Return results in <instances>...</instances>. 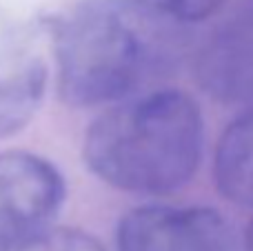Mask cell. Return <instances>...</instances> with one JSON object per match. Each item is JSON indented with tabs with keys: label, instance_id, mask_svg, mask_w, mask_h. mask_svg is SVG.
<instances>
[{
	"label": "cell",
	"instance_id": "5b68a950",
	"mask_svg": "<svg viewBox=\"0 0 253 251\" xmlns=\"http://www.w3.org/2000/svg\"><path fill=\"white\" fill-rule=\"evenodd\" d=\"M202 91L224 105H253V9L220 22L193 53Z\"/></svg>",
	"mask_w": 253,
	"mask_h": 251
},
{
	"label": "cell",
	"instance_id": "ba28073f",
	"mask_svg": "<svg viewBox=\"0 0 253 251\" xmlns=\"http://www.w3.org/2000/svg\"><path fill=\"white\" fill-rule=\"evenodd\" d=\"M27 251H107L91 234L76 227H53Z\"/></svg>",
	"mask_w": 253,
	"mask_h": 251
},
{
	"label": "cell",
	"instance_id": "6da1fadb",
	"mask_svg": "<svg viewBox=\"0 0 253 251\" xmlns=\"http://www.w3.org/2000/svg\"><path fill=\"white\" fill-rule=\"evenodd\" d=\"M44 27L58 96L76 109L107 107L149 89L191 44V25L158 0H78Z\"/></svg>",
	"mask_w": 253,
	"mask_h": 251
},
{
	"label": "cell",
	"instance_id": "8992f818",
	"mask_svg": "<svg viewBox=\"0 0 253 251\" xmlns=\"http://www.w3.org/2000/svg\"><path fill=\"white\" fill-rule=\"evenodd\" d=\"M49 69L36 36L0 18V140L20 133L42 105Z\"/></svg>",
	"mask_w": 253,
	"mask_h": 251
},
{
	"label": "cell",
	"instance_id": "30bf717a",
	"mask_svg": "<svg viewBox=\"0 0 253 251\" xmlns=\"http://www.w3.org/2000/svg\"><path fill=\"white\" fill-rule=\"evenodd\" d=\"M245 249L253 251V218L249 225H247V231H245Z\"/></svg>",
	"mask_w": 253,
	"mask_h": 251
},
{
	"label": "cell",
	"instance_id": "277c9868",
	"mask_svg": "<svg viewBox=\"0 0 253 251\" xmlns=\"http://www.w3.org/2000/svg\"><path fill=\"white\" fill-rule=\"evenodd\" d=\"M118 251H233L222 213L205 205H142L116 229Z\"/></svg>",
	"mask_w": 253,
	"mask_h": 251
},
{
	"label": "cell",
	"instance_id": "7a4b0ae2",
	"mask_svg": "<svg viewBox=\"0 0 253 251\" xmlns=\"http://www.w3.org/2000/svg\"><path fill=\"white\" fill-rule=\"evenodd\" d=\"M205 149V118L191 93L144 89L102 107L83 140L87 169L125 194L169 196L193 180Z\"/></svg>",
	"mask_w": 253,
	"mask_h": 251
},
{
	"label": "cell",
	"instance_id": "3957f363",
	"mask_svg": "<svg viewBox=\"0 0 253 251\" xmlns=\"http://www.w3.org/2000/svg\"><path fill=\"white\" fill-rule=\"evenodd\" d=\"M67 198L51 160L22 149L0 151V251H27L56 227Z\"/></svg>",
	"mask_w": 253,
	"mask_h": 251
},
{
	"label": "cell",
	"instance_id": "9c48e42d",
	"mask_svg": "<svg viewBox=\"0 0 253 251\" xmlns=\"http://www.w3.org/2000/svg\"><path fill=\"white\" fill-rule=\"evenodd\" d=\"M158 2L182 22L196 25V22H202L213 13H218L224 0H158Z\"/></svg>",
	"mask_w": 253,
	"mask_h": 251
},
{
	"label": "cell",
	"instance_id": "52a82bcc",
	"mask_svg": "<svg viewBox=\"0 0 253 251\" xmlns=\"http://www.w3.org/2000/svg\"><path fill=\"white\" fill-rule=\"evenodd\" d=\"M215 189L229 203L253 207V105H247L218 138L213 151Z\"/></svg>",
	"mask_w": 253,
	"mask_h": 251
}]
</instances>
